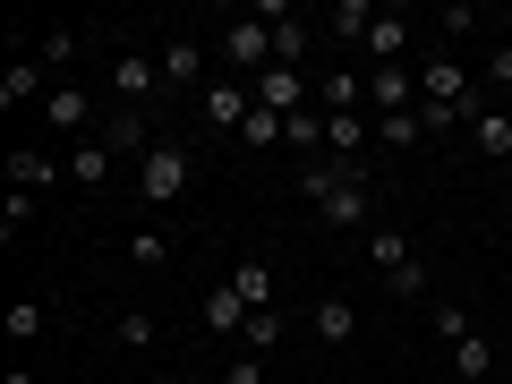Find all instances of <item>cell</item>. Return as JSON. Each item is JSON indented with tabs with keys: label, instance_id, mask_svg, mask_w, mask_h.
Returning a JSON list of instances; mask_svg holds the SVG:
<instances>
[{
	"label": "cell",
	"instance_id": "1",
	"mask_svg": "<svg viewBox=\"0 0 512 384\" xmlns=\"http://www.w3.org/2000/svg\"><path fill=\"white\" fill-rule=\"evenodd\" d=\"M265 69H274V26H265V18H231V26H222V77L256 86Z\"/></svg>",
	"mask_w": 512,
	"mask_h": 384
},
{
	"label": "cell",
	"instance_id": "2",
	"mask_svg": "<svg viewBox=\"0 0 512 384\" xmlns=\"http://www.w3.org/2000/svg\"><path fill=\"white\" fill-rule=\"evenodd\" d=\"M188 180H197L188 146H146V154H137V197H146V205H180Z\"/></svg>",
	"mask_w": 512,
	"mask_h": 384
},
{
	"label": "cell",
	"instance_id": "3",
	"mask_svg": "<svg viewBox=\"0 0 512 384\" xmlns=\"http://www.w3.org/2000/svg\"><path fill=\"white\" fill-rule=\"evenodd\" d=\"M419 103H444V111H461V120H470V111H478V77L470 69H461V60H427V69H419Z\"/></svg>",
	"mask_w": 512,
	"mask_h": 384
},
{
	"label": "cell",
	"instance_id": "4",
	"mask_svg": "<svg viewBox=\"0 0 512 384\" xmlns=\"http://www.w3.org/2000/svg\"><path fill=\"white\" fill-rule=\"evenodd\" d=\"M248 111H256V86H239V77H214V86L197 94V120L214 128V137H239V128H248Z\"/></svg>",
	"mask_w": 512,
	"mask_h": 384
},
{
	"label": "cell",
	"instance_id": "5",
	"mask_svg": "<svg viewBox=\"0 0 512 384\" xmlns=\"http://www.w3.org/2000/svg\"><path fill=\"white\" fill-rule=\"evenodd\" d=\"M154 94H163V60H154V52H120V60H111V103H120V111L154 103Z\"/></svg>",
	"mask_w": 512,
	"mask_h": 384
},
{
	"label": "cell",
	"instance_id": "6",
	"mask_svg": "<svg viewBox=\"0 0 512 384\" xmlns=\"http://www.w3.org/2000/svg\"><path fill=\"white\" fill-rule=\"evenodd\" d=\"M256 111H282V120H291V111H316V77H308V69H282V60H274V69L256 77Z\"/></svg>",
	"mask_w": 512,
	"mask_h": 384
},
{
	"label": "cell",
	"instance_id": "7",
	"mask_svg": "<svg viewBox=\"0 0 512 384\" xmlns=\"http://www.w3.org/2000/svg\"><path fill=\"white\" fill-rule=\"evenodd\" d=\"M154 60H163V86H171V94H205V86H214V77H205V43H197V35H171Z\"/></svg>",
	"mask_w": 512,
	"mask_h": 384
},
{
	"label": "cell",
	"instance_id": "8",
	"mask_svg": "<svg viewBox=\"0 0 512 384\" xmlns=\"http://www.w3.org/2000/svg\"><path fill=\"white\" fill-rule=\"evenodd\" d=\"M367 69H410V18L402 9H376V26H367Z\"/></svg>",
	"mask_w": 512,
	"mask_h": 384
},
{
	"label": "cell",
	"instance_id": "9",
	"mask_svg": "<svg viewBox=\"0 0 512 384\" xmlns=\"http://www.w3.org/2000/svg\"><path fill=\"white\" fill-rule=\"evenodd\" d=\"M18 103H52V69L35 52H9V69H0V111H18Z\"/></svg>",
	"mask_w": 512,
	"mask_h": 384
},
{
	"label": "cell",
	"instance_id": "10",
	"mask_svg": "<svg viewBox=\"0 0 512 384\" xmlns=\"http://www.w3.org/2000/svg\"><path fill=\"white\" fill-rule=\"evenodd\" d=\"M367 111H376V120L419 111V69H367Z\"/></svg>",
	"mask_w": 512,
	"mask_h": 384
},
{
	"label": "cell",
	"instance_id": "11",
	"mask_svg": "<svg viewBox=\"0 0 512 384\" xmlns=\"http://www.w3.org/2000/svg\"><path fill=\"white\" fill-rule=\"evenodd\" d=\"M316 214H325L333 231H376V188H367V180H342L325 205H316Z\"/></svg>",
	"mask_w": 512,
	"mask_h": 384
},
{
	"label": "cell",
	"instance_id": "12",
	"mask_svg": "<svg viewBox=\"0 0 512 384\" xmlns=\"http://www.w3.org/2000/svg\"><path fill=\"white\" fill-rule=\"evenodd\" d=\"M308 325H316V342H325V350H350V342H359V299H342V291L316 299Z\"/></svg>",
	"mask_w": 512,
	"mask_h": 384
},
{
	"label": "cell",
	"instance_id": "13",
	"mask_svg": "<svg viewBox=\"0 0 512 384\" xmlns=\"http://www.w3.org/2000/svg\"><path fill=\"white\" fill-rule=\"evenodd\" d=\"M316 111H367V77H359V60H342V69H325L316 77Z\"/></svg>",
	"mask_w": 512,
	"mask_h": 384
},
{
	"label": "cell",
	"instance_id": "14",
	"mask_svg": "<svg viewBox=\"0 0 512 384\" xmlns=\"http://www.w3.org/2000/svg\"><path fill=\"white\" fill-rule=\"evenodd\" d=\"M470 137H478L487 163H512V103H478L470 111Z\"/></svg>",
	"mask_w": 512,
	"mask_h": 384
},
{
	"label": "cell",
	"instance_id": "15",
	"mask_svg": "<svg viewBox=\"0 0 512 384\" xmlns=\"http://www.w3.org/2000/svg\"><path fill=\"white\" fill-rule=\"evenodd\" d=\"M0 171H9V188H35V197H43L69 163H52V154H35V146H9V154H0Z\"/></svg>",
	"mask_w": 512,
	"mask_h": 384
},
{
	"label": "cell",
	"instance_id": "16",
	"mask_svg": "<svg viewBox=\"0 0 512 384\" xmlns=\"http://www.w3.org/2000/svg\"><path fill=\"white\" fill-rule=\"evenodd\" d=\"M197 325H205V333H248V299H239L231 282H214L205 308H197Z\"/></svg>",
	"mask_w": 512,
	"mask_h": 384
},
{
	"label": "cell",
	"instance_id": "17",
	"mask_svg": "<svg viewBox=\"0 0 512 384\" xmlns=\"http://www.w3.org/2000/svg\"><path fill=\"white\" fill-rule=\"evenodd\" d=\"M43 120H52V128H69L77 146H86V120H94V94H77V86H52V103H43Z\"/></svg>",
	"mask_w": 512,
	"mask_h": 384
},
{
	"label": "cell",
	"instance_id": "18",
	"mask_svg": "<svg viewBox=\"0 0 512 384\" xmlns=\"http://www.w3.org/2000/svg\"><path fill=\"white\" fill-rule=\"evenodd\" d=\"M231 291L248 299V316L274 308V265H265V256H239V265H231Z\"/></svg>",
	"mask_w": 512,
	"mask_h": 384
},
{
	"label": "cell",
	"instance_id": "19",
	"mask_svg": "<svg viewBox=\"0 0 512 384\" xmlns=\"http://www.w3.org/2000/svg\"><path fill=\"white\" fill-rule=\"evenodd\" d=\"M367 265H376V274L393 282L402 265H419V256H410V239H402V231H384V222H376V231H367Z\"/></svg>",
	"mask_w": 512,
	"mask_h": 384
},
{
	"label": "cell",
	"instance_id": "20",
	"mask_svg": "<svg viewBox=\"0 0 512 384\" xmlns=\"http://www.w3.org/2000/svg\"><path fill=\"white\" fill-rule=\"evenodd\" d=\"M282 146L308 154V163H325V111H291V120H282Z\"/></svg>",
	"mask_w": 512,
	"mask_h": 384
},
{
	"label": "cell",
	"instance_id": "21",
	"mask_svg": "<svg viewBox=\"0 0 512 384\" xmlns=\"http://www.w3.org/2000/svg\"><path fill=\"white\" fill-rule=\"evenodd\" d=\"M325 154H342V163L367 154V120H359V111H333V120H325Z\"/></svg>",
	"mask_w": 512,
	"mask_h": 384
},
{
	"label": "cell",
	"instance_id": "22",
	"mask_svg": "<svg viewBox=\"0 0 512 384\" xmlns=\"http://www.w3.org/2000/svg\"><path fill=\"white\" fill-rule=\"evenodd\" d=\"M367 26H376V0H333L325 35H342V43H367Z\"/></svg>",
	"mask_w": 512,
	"mask_h": 384
},
{
	"label": "cell",
	"instance_id": "23",
	"mask_svg": "<svg viewBox=\"0 0 512 384\" xmlns=\"http://www.w3.org/2000/svg\"><path fill=\"white\" fill-rule=\"evenodd\" d=\"M427 325H436V342H444V350H453V342H470V333H478L461 299H427Z\"/></svg>",
	"mask_w": 512,
	"mask_h": 384
},
{
	"label": "cell",
	"instance_id": "24",
	"mask_svg": "<svg viewBox=\"0 0 512 384\" xmlns=\"http://www.w3.org/2000/svg\"><path fill=\"white\" fill-rule=\"evenodd\" d=\"M69 180H77V188H103V180H111V146H103V137H86V146L69 154Z\"/></svg>",
	"mask_w": 512,
	"mask_h": 384
},
{
	"label": "cell",
	"instance_id": "25",
	"mask_svg": "<svg viewBox=\"0 0 512 384\" xmlns=\"http://www.w3.org/2000/svg\"><path fill=\"white\" fill-rule=\"evenodd\" d=\"M453 376H461V384H487V376H495V350H487V333L453 342Z\"/></svg>",
	"mask_w": 512,
	"mask_h": 384
},
{
	"label": "cell",
	"instance_id": "26",
	"mask_svg": "<svg viewBox=\"0 0 512 384\" xmlns=\"http://www.w3.org/2000/svg\"><path fill=\"white\" fill-rule=\"evenodd\" d=\"M231 146H239V154H274V146H282V111H248V128H239Z\"/></svg>",
	"mask_w": 512,
	"mask_h": 384
},
{
	"label": "cell",
	"instance_id": "27",
	"mask_svg": "<svg viewBox=\"0 0 512 384\" xmlns=\"http://www.w3.org/2000/svg\"><path fill=\"white\" fill-rule=\"evenodd\" d=\"M308 43H316L308 18H282V26H274V60H282V69H299V60H308Z\"/></svg>",
	"mask_w": 512,
	"mask_h": 384
},
{
	"label": "cell",
	"instance_id": "28",
	"mask_svg": "<svg viewBox=\"0 0 512 384\" xmlns=\"http://www.w3.org/2000/svg\"><path fill=\"white\" fill-rule=\"evenodd\" d=\"M419 137H427V128H419V111H393V120H376V146H384V154H410Z\"/></svg>",
	"mask_w": 512,
	"mask_h": 384
},
{
	"label": "cell",
	"instance_id": "29",
	"mask_svg": "<svg viewBox=\"0 0 512 384\" xmlns=\"http://www.w3.org/2000/svg\"><path fill=\"white\" fill-rule=\"evenodd\" d=\"M35 214H43V197H35V188H9V205H0V239L35 231Z\"/></svg>",
	"mask_w": 512,
	"mask_h": 384
},
{
	"label": "cell",
	"instance_id": "30",
	"mask_svg": "<svg viewBox=\"0 0 512 384\" xmlns=\"http://www.w3.org/2000/svg\"><path fill=\"white\" fill-rule=\"evenodd\" d=\"M35 60H43V69H69V60H77V26H43V35H35Z\"/></svg>",
	"mask_w": 512,
	"mask_h": 384
},
{
	"label": "cell",
	"instance_id": "31",
	"mask_svg": "<svg viewBox=\"0 0 512 384\" xmlns=\"http://www.w3.org/2000/svg\"><path fill=\"white\" fill-rule=\"evenodd\" d=\"M111 333H120V350H154V342H163V325H154L146 308H120V325H111Z\"/></svg>",
	"mask_w": 512,
	"mask_h": 384
},
{
	"label": "cell",
	"instance_id": "32",
	"mask_svg": "<svg viewBox=\"0 0 512 384\" xmlns=\"http://www.w3.org/2000/svg\"><path fill=\"white\" fill-rule=\"evenodd\" d=\"M103 146H111V154H146V128H137V111H111V120H103Z\"/></svg>",
	"mask_w": 512,
	"mask_h": 384
},
{
	"label": "cell",
	"instance_id": "33",
	"mask_svg": "<svg viewBox=\"0 0 512 384\" xmlns=\"http://www.w3.org/2000/svg\"><path fill=\"white\" fill-rule=\"evenodd\" d=\"M128 265H137V274H163V265H171V239L163 231H137V239H128Z\"/></svg>",
	"mask_w": 512,
	"mask_h": 384
},
{
	"label": "cell",
	"instance_id": "34",
	"mask_svg": "<svg viewBox=\"0 0 512 384\" xmlns=\"http://www.w3.org/2000/svg\"><path fill=\"white\" fill-rule=\"evenodd\" d=\"M0 325H9V342H43V308H35V299H9Z\"/></svg>",
	"mask_w": 512,
	"mask_h": 384
},
{
	"label": "cell",
	"instance_id": "35",
	"mask_svg": "<svg viewBox=\"0 0 512 384\" xmlns=\"http://www.w3.org/2000/svg\"><path fill=\"white\" fill-rule=\"evenodd\" d=\"M239 342H248L256 359H265V350L282 342V308H256V316H248V333H239Z\"/></svg>",
	"mask_w": 512,
	"mask_h": 384
},
{
	"label": "cell",
	"instance_id": "36",
	"mask_svg": "<svg viewBox=\"0 0 512 384\" xmlns=\"http://www.w3.org/2000/svg\"><path fill=\"white\" fill-rule=\"evenodd\" d=\"M478 26H487V18H478L470 0H453V9H436V35H444V43H461V35H478Z\"/></svg>",
	"mask_w": 512,
	"mask_h": 384
},
{
	"label": "cell",
	"instance_id": "37",
	"mask_svg": "<svg viewBox=\"0 0 512 384\" xmlns=\"http://www.w3.org/2000/svg\"><path fill=\"white\" fill-rule=\"evenodd\" d=\"M222 384H265V359H256V350H239V359L222 367Z\"/></svg>",
	"mask_w": 512,
	"mask_h": 384
},
{
	"label": "cell",
	"instance_id": "38",
	"mask_svg": "<svg viewBox=\"0 0 512 384\" xmlns=\"http://www.w3.org/2000/svg\"><path fill=\"white\" fill-rule=\"evenodd\" d=\"M487 94H512V43H495V60H487Z\"/></svg>",
	"mask_w": 512,
	"mask_h": 384
},
{
	"label": "cell",
	"instance_id": "39",
	"mask_svg": "<svg viewBox=\"0 0 512 384\" xmlns=\"http://www.w3.org/2000/svg\"><path fill=\"white\" fill-rule=\"evenodd\" d=\"M0 384H35V376H26V367H9V376H0Z\"/></svg>",
	"mask_w": 512,
	"mask_h": 384
},
{
	"label": "cell",
	"instance_id": "40",
	"mask_svg": "<svg viewBox=\"0 0 512 384\" xmlns=\"http://www.w3.org/2000/svg\"><path fill=\"white\" fill-rule=\"evenodd\" d=\"M180 384H222V376H180Z\"/></svg>",
	"mask_w": 512,
	"mask_h": 384
},
{
	"label": "cell",
	"instance_id": "41",
	"mask_svg": "<svg viewBox=\"0 0 512 384\" xmlns=\"http://www.w3.org/2000/svg\"><path fill=\"white\" fill-rule=\"evenodd\" d=\"M504 43H512V9H504Z\"/></svg>",
	"mask_w": 512,
	"mask_h": 384
},
{
	"label": "cell",
	"instance_id": "42",
	"mask_svg": "<svg viewBox=\"0 0 512 384\" xmlns=\"http://www.w3.org/2000/svg\"><path fill=\"white\" fill-rule=\"evenodd\" d=\"M504 188H512V163H504Z\"/></svg>",
	"mask_w": 512,
	"mask_h": 384
}]
</instances>
